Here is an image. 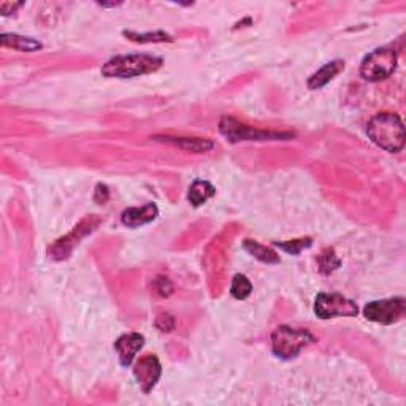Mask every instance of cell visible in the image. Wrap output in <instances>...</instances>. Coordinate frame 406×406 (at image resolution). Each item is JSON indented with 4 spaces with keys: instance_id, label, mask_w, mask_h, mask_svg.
I'll return each instance as SVG.
<instances>
[{
    "instance_id": "3",
    "label": "cell",
    "mask_w": 406,
    "mask_h": 406,
    "mask_svg": "<svg viewBox=\"0 0 406 406\" xmlns=\"http://www.w3.org/2000/svg\"><path fill=\"white\" fill-rule=\"evenodd\" d=\"M314 342V337L307 329L279 326L272 333V351L279 359H294L304 346Z\"/></svg>"
},
{
    "instance_id": "20",
    "label": "cell",
    "mask_w": 406,
    "mask_h": 406,
    "mask_svg": "<svg viewBox=\"0 0 406 406\" xmlns=\"http://www.w3.org/2000/svg\"><path fill=\"white\" fill-rule=\"evenodd\" d=\"M318 263H319V270L324 275H330V273L337 270L339 267V259L337 257V254L332 250V248H327V250H324L321 252V256L318 259Z\"/></svg>"
},
{
    "instance_id": "2",
    "label": "cell",
    "mask_w": 406,
    "mask_h": 406,
    "mask_svg": "<svg viewBox=\"0 0 406 406\" xmlns=\"http://www.w3.org/2000/svg\"><path fill=\"white\" fill-rule=\"evenodd\" d=\"M164 60L150 54L115 56L102 67V75L106 78H135V76L154 73L162 67Z\"/></svg>"
},
{
    "instance_id": "23",
    "label": "cell",
    "mask_w": 406,
    "mask_h": 406,
    "mask_svg": "<svg viewBox=\"0 0 406 406\" xmlns=\"http://www.w3.org/2000/svg\"><path fill=\"white\" fill-rule=\"evenodd\" d=\"M110 197V192H108V187H106L105 184H99L97 186V191H95V202L99 203H105L106 200H108Z\"/></svg>"
},
{
    "instance_id": "19",
    "label": "cell",
    "mask_w": 406,
    "mask_h": 406,
    "mask_svg": "<svg viewBox=\"0 0 406 406\" xmlns=\"http://www.w3.org/2000/svg\"><path fill=\"white\" fill-rule=\"evenodd\" d=\"M313 245V240L309 237L307 238H297V240H287V241H275V246L279 250L286 251L292 256H298L303 250H308Z\"/></svg>"
},
{
    "instance_id": "21",
    "label": "cell",
    "mask_w": 406,
    "mask_h": 406,
    "mask_svg": "<svg viewBox=\"0 0 406 406\" xmlns=\"http://www.w3.org/2000/svg\"><path fill=\"white\" fill-rule=\"evenodd\" d=\"M154 289H156V292L159 294L160 297H169L170 294L174 292V284L170 283V279H169V278L160 276V278H157V279H156Z\"/></svg>"
},
{
    "instance_id": "7",
    "label": "cell",
    "mask_w": 406,
    "mask_h": 406,
    "mask_svg": "<svg viewBox=\"0 0 406 406\" xmlns=\"http://www.w3.org/2000/svg\"><path fill=\"white\" fill-rule=\"evenodd\" d=\"M406 311V300L403 297L384 298V300H374L365 304L363 316L368 321L390 326V324L400 321Z\"/></svg>"
},
{
    "instance_id": "6",
    "label": "cell",
    "mask_w": 406,
    "mask_h": 406,
    "mask_svg": "<svg viewBox=\"0 0 406 406\" xmlns=\"http://www.w3.org/2000/svg\"><path fill=\"white\" fill-rule=\"evenodd\" d=\"M359 308L355 302L343 297L338 292H321L314 300V314L321 319H332L337 316H357Z\"/></svg>"
},
{
    "instance_id": "12",
    "label": "cell",
    "mask_w": 406,
    "mask_h": 406,
    "mask_svg": "<svg viewBox=\"0 0 406 406\" xmlns=\"http://www.w3.org/2000/svg\"><path fill=\"white\" fill-rule=\"evenodd\" d=\"M344 70V62L343 60H332V62H329L324 65L322 69H319L316 73H314L311 78L308 80V88L311 91H316V89H321L326 86L327 83H330L335 76L338 73H342Z\"/></svg>"
},
{
    "instance_id": "22",
    "label": "cell",
    "mask_w": 406,
    "mask_h": 406,
    "mask_svg": "<svg viewBox=\"0 0 406 406\" xmlns=\"http://www.w3.org/2000/svg\"><path fill=\"white\" fill-rule=\"evenodd\" d=\"M156 327L160 330V332H171L175 329V319L170 314H160L156 319Z\"/></svg>"
},
{
    "instance_id": "24",
    "label": "cell",
    "mask_w": 406,
    "mask_h": 406,
    "mask_svg": "<svg viewBox=\"0 0 406 406\" xmlns=\"http://www.w3.org/2000/svg\"><path fill=\"white\" fill-rule=\"evenodd\" d=\"M23 3H12V2H3L0 3V12L3 14H10V13H14L18 8H21Z\"/></svg>"
},
{
    "instance_id": "14",
    "label": "cell",
    "mask_w": 406,
    "mask_h": 406,
    "mask_svg": "<svg viewBox=\"0 0 406 406\" xmlns=\"http://www.w3.org/2000/svg\"><path fill=\"white\" fill-rule=\"evenodd\" d=\"M216 194L215 186L211 182L203 181V180H195L189 187V192H187V200L192 206H200L205 203L208 199H211L213 195Z\"/></svg>"
},
{
    "instance_id": "11",
    "label": "cell",
    "mask_w": 406,
    "mask_h": 406,
    "mask_svg": "<svg viewBox=\"0 0 406 406\" xmlns=\"http://www.w3.org/2000/svg\"><path fill=\"white\" fill-rule=\"evenodd\" d=\"M157 215H159V210H157L154 203H146V205L140 208H127L121 215V221H123L124 226L134 228L150 224V222L156 219Z\"/></svg>"
},
{
    "instance_id": "8",
    "label": "cell",
    "mask_w": 406,
    "mask_h": 406,
    "mask_svg": "<svg viewBox=\"0 0 406 406\" xmlns=\"http://www.w3.org/2000/svg\"><path fill=\"white\" fill-rule=\"evenodd\" d=\"M162 367L156 355L148 354L134 365V377L145 394H150L160 379Z\"/></svg>"
},
{
    "instance_id": "1",
    "label": "cell",
    "mask_w": 406,
    "mask_h": 406,
    "mask_svg": "<svg viewBox=\"0 0 406 406\" xmlns=\"http://www.w3.org/2000/svg\"><path fill=\"white\" fill-rule=\"evenodd\" d=\"M367 134L374 145L387 152H400L405 146V126L398 115L378 113L368 121Z\"/></svg>"
},
{
    "instance_id": "18",
    "label": "cell",
    "mask_w": 406,
    "mask_h": 406,
    "mask_svg": "<svg viewBox=\"0 0 406 406\" xmlns=\"http://www.w3.org/2000/svg\"><path fill=\"white\" fill-rule=\"evenodd\" d=\"M252 292V284L250 279H248L245 275H235L232 279V286H230V294L233 298L237 300H245L251 296Z\"/></svg>"
},
{
    "instance_id": "16",
    "label": "cell",
    "mask_w": 406,
    "mask_h": 406,
    "mask_svg": "<svg viewBox=\"0 0 406 406\" xmlns=\"http://www.w3.org/2000/svg\"><path fill=\"white\" fill-rule=\"evenodd\" d=\"M243 248L251 254L252 257H256L257 261H261L263 263H279L281 259H279L278 254L275 251H272L270 248L261 245V243L254 241V240H245L243 243Z\"/></svg>"
},
{
    "instance_id": "13",
    "label": "cell",
    "mask_w": 406,
    "mask_h": 406,
    "mask_svg": "<svg viewBox=\"0 0 406 406\" xmlns=\"http://www.w3.org/2000/svg\"><path fill=\"white\" fill-rule=\"evenodd\" d=\"M0 43H2V47L5 48L21 51V53H34V51H38L43 48V43L38 42V40L30 38V37H23V35H18V34H2V37H0Z\"/></svg>"
},
{
    "instance_id": "10",
    "label": "cell",
    "mask_w": 406,
    "mask_h": 406,
    "mask_svg": "<svg viewBox=\"0 0 406 406\" xmlns=\"http://www.w3.org/2000/svg\"><path fill=\"white\" fill-rule=\"evenodd\" d=\"M93 222V219H88V221H83L78 227H75V230L72 233H69L67 237L62 238V240H59L56 245L51 248L49 250V256L53 259H65L70 256V252H72L73 246L78 243L80 238H83L84 235H88V233L93 230V226L91 224Z\"/></svg>"
},
{
    "instance_id": "9",
    "label": "cell",
    "mask_w": 406,
    "mask_h": 406,
    "mask_svg": "<svg viewBox=\"0 0 406 406\" xmlns=\"http://www.w3.org/2000/svg\"><path fill=\"white\" fill-rule=\"evenodd\" d=\"M145 337L140 333H126L115 342V351L118 353L119 362L123 367H130L135 355L143 348Z\"/></svg>"
},
{
    "instance_id": "17",
    "label": "cell",
    "mask_w": 406,
    "mask_h": 406,
    "mask_svg": "<svg viewBox=\"0 0 406 406\" xmlns=\"http://www.w3.org/2000/svg\"><path fill=\"white\" fill-rule=\"evenodd\" d=\"M124 37H127L132 42L135 43H171L174 42V37L167 32H162V30H156V32H148V34H136V32H124Z\"/></svg>"
},
{
    "instance_id": "4",
    "label": "cell",
    "mask_w": 406,
    "mask_h": 406,
    "mask_svg": "<svg viewBox=\"0 0 406 406\" xmlns=\"http://www.w3.org/2000/svg\"><path fill=\"white\" fill-rule=\"evenodd\" d=\"M219 132L232 143L238 141H272V140H289L294 139V134L291 132H272V130H259L254 127L241 124L240 121L233 118L221 119Z\"/></svg>"
},
{
    "instance_id": "5",
    "label": "cell",
    "mask_w": 406,
    "mask_h": 406,
    "mask_svg": "<svg viewBox=\"0 0 406 406\" xmlns=\"http://www.w3.org/2000/svg\"><path fill=\"white\" fill-rule=\"evenodd\" d=\"M395 69H397V53L390 48H378L365 56L360 65V75L363 80L377 83L389 78Z\"/></svg>"
},
{
    "instance_id": "15",
    "label": "cell",
    "mask_w": 406,
    "mask_h": 406,
    "mask_svg": "<svg viewBox=\"0 0 406 406\" xmlns=\"http://www.w3.org/2000/svg\"><path fill=\"white\" fill-rule=\"evenodd\" d=\"M162 140L191 152H208L215 148V143L206 139H171V136H162Z\"/></svg>"
}]
</instances>
